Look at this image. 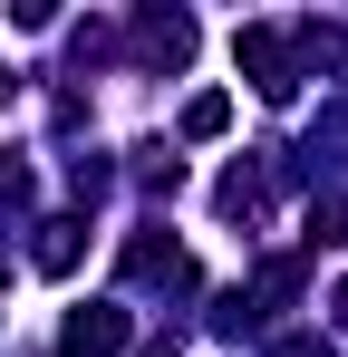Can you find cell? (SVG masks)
<instances>
[{"mask_svg": "<svg viewBox=\"0 0 348 357\" xmlns=\"http://www.w3.org/2000/svg\"><path fill=\"white\" fill-rule=\"evenodd\" d=\"M310 241H348V193H319L310 203Z\"/></svg>", "mask_w": 348, "mask_h": 357, "instance_id": "cell-9", "label": "cell"}, {"mask_svg": "<svg viewBox=\"0 0 348 357\" xmlns=\"http://www.w3.org/2000/svg\"><path fill=\"white\" fill-rule=\"evenodd\" d=\"M78 251H87V222H78V213H49V222H39V241H29V261H39L49 280H68V271H78Z\"/></svg>", "mask_w": 348, "mask_h": 357, "instance_id": "cell-4", "label": "cell"}, {"mask_svg": "<svg viewBox=\"0 0 348 357\" xmlns=\"http://www.w3.org/2000/svg\"><path fill=\"white\" fill-rule=\"evenodd\" d=\"M223 126H232V97H223V87H203V97L184 107V135H194V145H203V135H223Z\"/></svg>", "mask_w": 348, "mask_h": 357, "instance_id": "cell-7", "label": "cell"}, {"mask_svg": "<svg viewBox=\"0 0 348 357\" xmlns=\"http://www.w3.org/2000/svg\"><path fill=\"white\" fill-rule=\"evenodd\" d=\"M261 193H271V174H261V165H232V174L213 183V203H223L232 222H252V213H261Z\"/></svg>", "mask_w": 348, "mask_h": 357, "instance_id": "cell-6", "label": "cell"}, {"mask_svg": "<svg viewBox=\"0 0 348 357\" xmlns=\"http://www.w3.org/2000/svg\"><path fill=\"white\" fill-rule=\"evenodd\" d=\"M126 348V309L116 299H87V309H68V328H58V357H116Z\"/></svg>", "mask_w": 348, "mask_h": 357, "instance_id": "cell-2", "label": "cell"}, {"mask_svg": "<svg viewBox=\"0 0 348 357\" xmlns=\"http://www.w3.org/2000/svg\"><path fill=\"white\" fill-rule=\"evenodd\" d=\"M136 59L184 68V59H194V20H184V10H145V20H136Z\"/></svg>", "mask_w": 348, "mask_h": 357, "instance_id": "cell-3", "label": "cell"}, {"mask_svg": "<svg viewBox=\"0 0 348 357\" xmlns=\"http://www.w3.org/2000/svg\"><path fill=\"white\" fill-rule=\"evenodd\" d=\"M10 87H20V77H10V68H0V107H10Z\"/></svg>", "mask_w": 348, "mask_h": 357, "instance_id": "cell-15", "label": "cell"}, {"mask_svg": "<svg viewBox=\"0 0 348 357\" xmlns=\"http://www.w3.org/2000/svg\"><path fill=\"white\" fill-rule=\"evenodd\" d=\"M232 59H242V77H252L271 107L300 97V77H290V39H281V29H242V39H232Z\"/></svg>", "mask_w": 348, "mask_h": 357, "instance_id": "cell-1", "label": "cell"}, {"mask_svg": "<svg viewBox=\"0 0 348 357\" xmlns=\"http://www.w3.org/2000/svg\"><path fill=\"white\" fill-rule=\"evenodd\" d=\"M68 183H78V203H97V193H107L116 174H107V165H97V155H78V165H68Z\"/></svg>", "mask_w": 348, "mask_h": 357, "instance_id": "cell-11", "label": "cell"}, {"mask_svg": "<svg viewBox=\"0 0 348 357\" xmlns=\"http://www.w3.org/2000/svg\"><path fill=\"white\" fill-rule=\"evenodd\" d=\"M271 357H329V338H310V328H290V338H271Z\"/></svg>", "mask_w": 348, "mask_h": 357, "instance_id": "cell-12", "label": "cell"}, {"mask_svg": "<svg viewBox=\"0 0 348 357\" xmlns=\"http://www.w3.org/2000/svg\"><path fill=\"white\" fill-rule=\"evenodd\" d=\"M126 280H165V290H194V261L174 241H126Z\"/></svg>", "mask_w": 348, "mask_h": 357, "instance_id": "cell-5", "label": "cell"}, {"mask_svg": "<svg viewBox=\"0 0 348 357\" xmlns=\"http://www.w3.org/2000/svg\"><path fill=\"white\" fill-rule=\"evenodd\" d=\"M136 183H145V193H184V165H174L165 145H145V165H136Z\"/></svg>", "mask_w": 348, "mask_h": 357, "instance_id": "cell-8", "label": "cell"}, {"mask_svg": "<svg viewBox=\"0 0 348 357\" xmlns=\"http://www.w3.org/2000/svg\"><path fill=\"white\" fill-rule=\"evenodd\" d=\"M0 203H39V174H29L20 155H0Z\"/></svg>", "mask_w": 348, "mask_h": 357, "instance_id": "cell-10", "label": "cell"}, {"mask_svg": "<svg viewBox=\"0 0 348 357\" xmlns=\"http://www.w3.org/2000/svg\"><path fill=\"white\" fill-rule=\"evenodd\" d=\"M329 309H339V328H348V280H339V290H329Z\"/></svg>", "mask_w": 348, "mask_h": 357, "instance_id": "cell-13", "label": "cell"}, {"mask_svg": "<svg viewBox=\"0 0 348 357\" xmlns=\"http://www.w3.org/2000/svg\"><path fill=\"white\" fill-rule=\"evenodd\" d=\"M145 357H184V348H174V338H155V348H145Z\"/></svg>", "mask_w": 348, "mask_h": 357, "instance_id": "cell-14", "label": "cell"}]
</instances>
